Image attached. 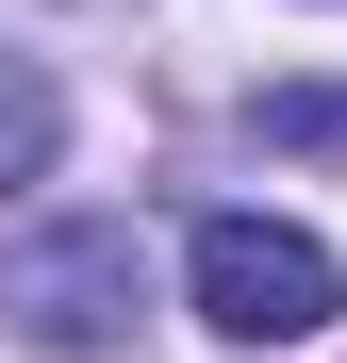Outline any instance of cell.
Here are the masks:
<instances>
[{
    "label": "cell",
    "instance_id": "obj_4",
    "mask_svg": "<svg viewBox=\"0 0 347 363\" xmlns=\"http://www.w3.org/2000/svg\"><path fill=\"white\" fill-rule=\"evenodd\" d=\"M265 149H347V83H281L265 99Z\"/></svg>",
    "mask_w": 347,
    "mask_h": 363
},
{
    "label": "cell",
    "instance_id": "obj_1",
    "mask_svg": "<svg viewBox=\"0 0 347 363\" xmlns=\"http://www.w3.org/2000/svg\"><path fill=\"white\" fill-rule=\"evenodd\" d=\"M182 281H199V330H215V347H298V330H331V248L281 231V215H199Z\"/></svg>",
    "mask_w": 347,
    "mask_h": 363
},
{
    "label": "cell",
    "instance_id": "obj_3",
    "mask_svg": "<svg viewBox=\"0 0 347 363\" xmlns=\"http://www.w3.org/2000/svg\"><path fill=\"white\" fill-rule=\"evenodd\" d=\"M50 149H67V83H50L33 50H0V199L50 182Z\"/></svg>",
    "mask_w": 347,
    "mask_h": 363
},
{
    "label": "cell",
    "instance_id": "obj_2",
    "mask_svg": "<svg viewBox=\"0 0 347 363\" xmlns=\"http://www.w3.org/2000/svg\"><path fill=\"white\" fill-rule=\"evenodd\" d=\"M0 314H17L33 347H133V314H149L133 215H83V231H50V248H17V281H0Z\"/></svg>",
    "mask_w": 347,
    "mask_h": 363
}]
</instances>
